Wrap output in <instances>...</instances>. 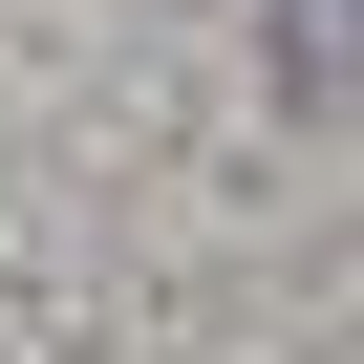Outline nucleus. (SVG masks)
<instances>
[{
  "label": "nucleus",
  "instance_id": "obj_1",
  "mask_svg": "<svg viewBox=\"0 0 364 364\" xmlns=\"http://www.w3.org/2000/svg\"><path fill=\"white\" fill-rule=\"evenodd\" d=\"M279 65L321 86V65H364V0H279Z\"/></svg>",
  "mask_w": 364,
  "mask_h": 364
}]
</instances>
